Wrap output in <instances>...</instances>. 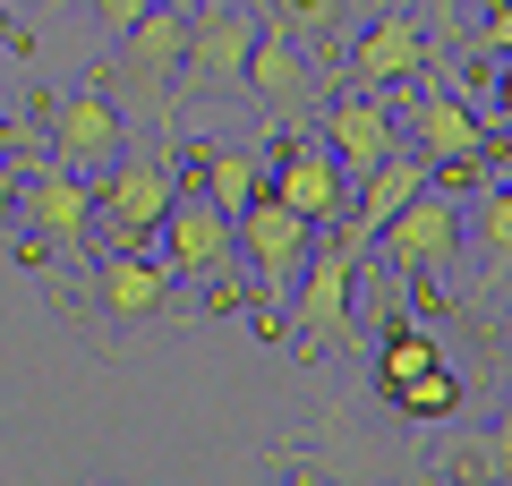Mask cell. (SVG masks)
<instances>
[{"label": "cell", "mask_w": 512, "mask_h": 486, "mask_svg": "<svg viewBox=\"0 0 512 486\" xmlns=\"http://www.w3.org/2000/svg\"><path fill=\"white\" fill-rule=\"evenodd\" d=\"M444 469H461V478H504L512 486V401H504V418H495L487 435L453 444V461H444Z\"/></svg>", "instance_id": "ffe728a7"}, {"label": "cell", "mask_w": 512, "mask_h": 486, "mask_svg": "<svg viewBox=\"0 0 512 486\" xmlns=\"http://www.w3.org/2000/svg\"><path fill=\"white\" fill-rule=\"evenodd\" d=\"M256 9L248 0H205L188 18V52H180V94H248V52H256Z\"/></svg>", "instance_id": "7c38bea8"}, {"label": "cell", "mask_w": 512, "mask_h": 486, "mask_svg": "<svg viewBox=\"0 0 512 486\" xmlns=\"http://www.w3.org/2000/svg\"><path fill=\"white\" fill-rule=\"evenodd\" d=\"M316 137L333 145L342 180H367L393 145H402V111H393V86H350V94H325L316 103Z\"/></svg>", "instance_id": "4fadbf2b"}, {"label": "cell", "mask_w": 512, "mask_h": 486, "mask_svg": "<svg viewBox=\"0 0 512 486\" xmlns=\"http://www.w3.org/2000/svg\"><path fill=\"white\" fill-rule=\"evenodd\" d=\"M393 410H402V427H444V418H461V401H470V384L453 376V359H436V367H419L410 384H393Z\"/></svg>", "instance_id": "ac0fdd59"}, {"label": "cell", "mask_w": 512, "mask_h": 486, "mask_svg": "<svg viewBox=\"0 0 512 486\" xmlns=\"http://www.w3.org/2000/svg\"><path fill=\"white\" fill-rule=\"evenodd\" d=\"M461 52L470 60H504L512 52V0H487V18L461 26Z\"/></svg>", "instance_id": "7402d4cb"}, {"label": "cell", "mask_w": 512, "mask_h": 486, "mask_svg": "<svg viewBox=\"0 0 512 486\" xmlns=\"http://www.w3.org/2000/svg\"><path fill=\"white\" fill-rule=\"evenodd\" d=\"M325 86H342V69L308 60V43L282 35V26H256V52H248V103L265 111V128H308Z\"/></svg>", "instance_id": "8fae6325"}, {"label": "cell", "mask_w": 512, "mask_h": 486, "mask_svg": "<svg viewBox=\"0 0 512 486\" xmlns=\"http://www.w3.org/2000/svg\"><path fill=\"white\" fill-rule=\"evenodd\" d=\"M231 239H239V273H248V316L265 342H282V307H291V282L316 248V222L299 205H282L274 188H256L248 205L231 214Z\"/></svg>", "instance_id": "3957f363"}, {"label": "cell", "mask_w": 512, "mask_h": 486, "mask_svg": "<svg viewBox=\"0 0 512 486\" xmlns=\"http://www.w3.org/2000/svg\"><path fill=\"white\" fill-rule=\"evenodd\" d=\"M350 290H359V256H342L325 231H316L308 265H299V282H291V307H282V342H291L299 367H325L333 350L350 359V333H359Z\"/></svg>", "instance_id": "8992f818"}, {"label": "cell", "mask_w": 512, "mask_h": 486, "mask_svg": "<svg viewBox=\"0 0 512 486\" xmlns=\"http://www.w3.org/2000/svg\"><path fill=\"white\" fill-rule=\"evenodd\" d=\"M163 265L180 273V290L197 282L205 290V307H248V273H239V239H231V214H222L214 197H205L197 180H180V197H171V214H163Z\"/></svg>", "instance_id": "5b68a950"}, {"label": "cell", "mask_w": 512, "mask_h": 486, "mask_svg": "<svg viewBox=\"0 0 512 486\" xmlns=\"http://www.w3.org/2000/svg\"><path fill=\"white\" fill-rule=\"evenodd\" d=\"M18 214V154H0V222Z\"/></svg>", "instance_id": "cb8c5ba5"}, {"label": "cell", "mask_w": 512, "mask_h": 486, "mask_svg": "<svg viewBox=\"0 0 512 486\" xmlns=\"http://www.w3.org/2000/svg\"><path fill=\"white\" fill-rule=\"evenodd\" d=\"M376 248H384V265H393V282H419V299L427 307H444V273H453V256H461V205L444 197L436 180L419 188V197L402 205V214L376 231Z\"/></svg>", "instance_id": "9c48e42d"}, {"label": "cell", "mask_w": 512, "mask_h": 486, "mask_svg": "<svg viewBox=\"0 0 512 486\" xmlns=\"http://www.w3.org/2000/svg\"><path fill=\"white\" fill-rule=\"evenodd\" d=\"M427 69H436V43H427V18H410V0H384L376 18H367V35L350 43V60H342L350 86H410Z\"/></svg>", "instance_id": "5bb4252c"}, {"label": "cell", "mask_w": 512, "mask_h": 486, "mask_svg": "<svg viewBox=\"0 0 512 486\" xmlns=\"http://www.w3.org/2000/svg\"><path fill=\"white\" fill-rule=\"evenodd\" d=\"M43 145H52V162H69V171H86V180L128 154V111L111 103L103 69L77 77L69 94H43Z\"/></svg>", "instance_id": "30bf717a"}, {"label": "cell", "mask_w": 512, "mask_h": 486, "mask_svg": "<svg viewBox=\"0 0 512 486\" xmlns=\"http://www.w3.org/2000/svg\"><path fill=\"white\" fill-rule=\"evenodd\" d=\"M461 248H478V299L512 282V180L478 188V205H461Z\"/></svg>", "instance_id": "2e32d148"}, {"label": "cell", "mask_w": 512, "mask_h": 486, "mask_svg": "<svg viewBox=\"0 0 512 486\" xmlns=\"http://www.w3.org/2000/svg\"><path fill=\"white\" fill-rule=\"evenodd\" d=\"M0 35H9V43H18V52H26V26H9V18H0Z\"/></svg>", "instance_id": "83f0119b"}, {"label": "cell", "mask_w": 512, "mask_h": 486, "mask_svg": "<svg viewBox=\"0 0 512 486\" xmlns=\"http://www.w3.org/2000/svg\"><path fill=\"white\" fill-rule=\"evenodd\" d=\"M393 111H402V145H419V154L436 162L444 188H470L478 171L495 162V145H487V128H478V111L461 103V86H444L436 69L419 77V94L393 86Z\"/></svg>", "instance_id": "52a82bcc"}, {"label": "cell", "mask_w": 512, "mask_h": 486, "mask_svg": "<svg viewBox=\"0 0 512 486\" xmlns=\"http://www.w3.org/2000/svg\"><path fill=\"white\" fill-rule=\"evenodd\" d=\"M436 359H444L436 333H427V324H410L402 307H393V316H384V342H376V384L393 393V384H410L419 367H436Z\"/></svg>", "instance_id": "d6986e66"}, {"label": "cell", "mask_w": 512, "mask_h": 486, "mask_svg": "<svg viewBox=\"0 0 512 486\" xmlns=\"http://www.w3.org/2000/svg\"><path fill=\"white\" fill-rule=\"evenodd\" d=\"M52 307L77 316L94 342L111 350V342H128L137 324H171L180 316V273H171L163 256H146V248H103L94 273H77V282L52 290Z\"/></svg>", "instance_id": "6da1fadb"}, {"label": "cell", "mask_w": 512, "mask_h": 486, "mask_svg": "<svg viewBox=\"0 0 512 486\" xmlns=\"http://www.w3.org/2000/svg\"><path fill=\"white\" fill-rule=\"evenodd\" d=\"M487 69H495V111H504V128H512V52L487 60Z\"/></svg>", "instance_id": "d4e9b609"}, {"label": "cell", "mask_w": 512, "mask_h": 486, "mask_svg": "<svg viewBox=\"0 0 512 486\" xmlns=\"http://www.w3.org/2000/svg\"><path fill=\"white\" fill-rule=\"evenodd\" d=\"M180 180H188V162H180V145H171V128H146V145H128L111 171H94V222H86V239H94V248H146V239L163 231Z\"/></svg>", "instance_id": "7a4b0ae2"}, {"label": "cell", "mask_w": 512, "mask_h": 486, "mask_svg": "<svg viewBox=\"0 0 512 486\" xmlns=\"http://www.w3.org/2000/svg\"><path fill=\"white\" fill-rule=\"evenodd\" d=\"M265 188H274L282 205H299L316 231L342 222V162H333V145L316 137V128H282V154L265 162Z\"/></svg>", "instance_id": "9a60e30c"}, {"label": "cell", "mask_w": 512, "mask_h": 486, "mask_svg": "<svg viewBox=\"0 0 512 486\" xmlns=\"http://www.w3.org/2000/svg\"><path fill=\"white\" fill-rule=\"evenodd\" d=\"M9 222H26V239H18V256L26 265H43V256H86L94 239H86V222H94V180L86 171H69V162H35L18 180V214Z\"/></svg>", "instance_id": "ba28073f"}, {"label": "cell", "mask_w": 512, "mask_h": 486, "mask_svg": "<svg viewBox=\"0 0 512 486\" xmlns=\"http://www.w3.org/2000/svg\"><path fill=\"white\" fill-rule=\"evenodd\" d=\"M111 43H120V52L103 60V86H111V103L128 111V137H137V128H171V111H180L188 18L163 9V0H146V9L128 18V35H111Z\"/></svg>", "instance_id": "277c9868"}, {"label": "cell", "mask_w": 512, "mask_h": 486, "mask_svg": "<svg viewBox=\"0 0 512 486\" xmlns=\"http://www.w3.org/2000/svg\"><path fill=\"white\" fill-rule=\"evenodd\" d=\"M77 9H86V18L103 26V35H128V18H137L146 0H77Z\"/></svg>", "instance_id": "603a6c76"}, {"label": "cell", "mask_w": 512, "mask_h": 486, "mask_svg": "<svg viewBox=\"0 0 512 486\" xmlns=\"http://www.w3.org/2000/svg\"><path fill=\"white\" fill-rule=\"evenodd\" d=\"M0 154H18V128H9V120H0Z\"/></svg>", "instance_id": "484cf974"}, {"label": "cell", "mask_w": 512, "mask_h": 486, "mask_svg": "<svg viewBox=\"0 0 512 486\" xmlns=\"http://www.w3.org/2000/svg\"><path fill=\"white\" fill-rule=\"evenodd\" d=\"M188 180H197L222 214H239V205L265 188V154H248V145H188Z\"/></svg>", "instance_id": "e0dca14e"}, {"label": "cell", "mask_w": 512, "mask_h": 486, "mask_svg": "<svg viewBox=\"0 0 512 486\" xmlns=\"http://www.w3.org/2000/svg\"><path fill=\"white\" fill-rule=\"evenodd\" d=\"M163 9H180V18H197V9H205V0H163Z\"/></svg>", "instance_id": "4316f807"}, {"label": "cell", "mask_w": 512, "mask_h": 486, "mask_svg": "<svg viewBox=\"0 0 512 486\" xmlns=\"http://www.w3.org/2000/svg\"><path fill=\"white\" fill-rule=\"evenodd\" d=\"M265 9H274V26L299 35V43H333L342 35V0H265Z\"/></svg>", "instance_id": "44dd1931"}]
</instances>
